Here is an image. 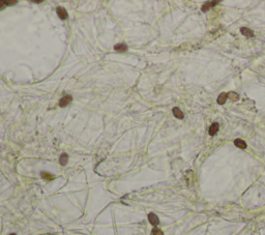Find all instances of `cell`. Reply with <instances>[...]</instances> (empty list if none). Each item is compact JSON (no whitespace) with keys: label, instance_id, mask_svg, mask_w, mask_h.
<instances>
[{"label":"cell","instance_id":"cell-8","mask_svg":"<svg viewBox=\"0 0 265 235\" xmlns=\"http://www.w3.org/2000/svg\"><path fill=\"white\" fill-rule=\"evenodd\" d=\"M234 144H235V146H237L238 148H241V149H244V148L247 147L245 142H244L243 140H240V139H236V140L234 141Z\"/></svg>","mask_w":265,"mask_h":235},{"label":"cell","instance_id":"cell-6","mask_svg":"<svg viewBox=\"0 0 265 235\" xmlns=\"http://www.w3.org/2000/svg\"><path fill=\"white\" fill-rule=\"evenodd\" d=\"M240 32H241L243 35H245V36H250V37H253V36H254V32L252 31L251 29H249V28H245V27L240 28Z\"/></svg>","mask_w":265,"mask_h":235},{"label":"cell","instance_id":"cell-13","mask_svg":"<svg viewBox=\"0 0 265 235\" xmlns=\"http://www.w3.org/2000/svg\"><path fill=\"white\" fill-rule=\"evenodd\" d=\"M227 94H228V97L231 98L232 100H238V98H239L238 94L237 93H235V92H229V93H227Z\"/></svg>","mask_w":265,"mask_h":235},{"label":"cell","instance_id":"cell-14","mask_svg":"<svg viewBox=\"0 0 265 235\" xmlns=\"http://www.w3.org/2000/svg\"><path fill=\"white\" fill-rule=\"evenodd\" d=\"M17 1L14 0V1H0V8L3 6V5H7V4H15Z\"/></svg>","mask_w":265,"mask_h":235},{"label":"cell","instance_id":"cell-12","mask_svg":"<svg viewBox=\"0 0 265 235\" xmlns=\"http://www.w3.org/2000/svg\"><path fill=\"white\" fill-rule=\"evenodd\" d=\"M41 176H42L44 179H47V180L54 179V176H53L52 174L48 173V172H42V173H41Z\"/></svg>","mask_w":265,"mask_h":235},{"label":"cell","instance_id":"cell-10","mask_svg":"<svg viewBox=\"0 0 265 235\" xmlns=\"http://www.w3.org/2000/svg\"><path fill=\"white\" fill-rule=\"evenodd\" d=\"M68 161H69V156H68V154H66V153H62V154L60 155V159H59L60 164H61L62 166H65V165H66V163H68Z\"/></svg>","mask_w":265,"mask_h":235},{"label":"cell","instance_id":"cell-7","mask_svg":"<svg viewBox=\"0 0 265 235\" xmlns=\"http://www.w3.org/2000/svg\"><path fill=\"white\" fill-rule=\"evenodd\" d=\"M227 98H228V94L227 93H221L219 95V97H218V104L219 105H224L226 103Z\"/></svg>","mask_w":265,"mask_h":235},{"label":"cell","instance_id":"cell-11","mask_svg":"<svg viewBox=\"0 0 265 235\" xmlns=\"http://www.w3.org/2000/svg\"><path fill=\"white\" fill-rule=\"evenodd\" d=\"M114 49L116 51H119V52H126V50H127V47H126V45H123V44H118V45H116L114 47Z\"/></svg>","mask_w":265,"mask_h":235},{"label":"cell","instance_id":"cell-16","mask_svg":"<svg viewBox=\"0 0 265 235\" xmlns=\"http://www.w3.org/2000/svg\"><path fill=\"white\" fill-rule=\"evenodd\" d=\"M9 235H16V234H15V233H13V234H9Z\"/></svg>","mask_w":265,"mask_h":235},{"label":"cell","instance_id":"cell-5","mask_svg":"<svg viewBox=\"0 0 265 235\" xmlns=\"http://www.w3.org/2000/svg\"><path fill=\"white\" fill-rule=\"evenodd\" d=\"M220 1H211V2H206L203 6H202V12H206V11H208L211 6H213V5H215V4H218Z\"/></svg>","mask_w":265,"mask_h":235},{"label":"cell","instance_id":"cell-3","mask_svg":"<svg viewBox=\"0 0 265 235\" xmlns=\"http://www.w3.org/2000/svg\"><path fill=\"white\" fill-rule=\"evenodd\" d=\"M219 123L218 122H213L212 124L210 125L209 127V131H208V133H209L210 136H214L216 133H218V131H219Z\"/></svg>","mask_w":265,"mask_h":235},{"label":"cell","instance_id":"cell-4","mask_svg":"<svg viewBox=\"0 0 265 235\" xmlns=\"http://www.w3.org/2000/svg\"><path fill=\"white\" fill-rule=\"evenodd\" d=\"M148 220H149V222H150V224H151V225H153V226H157V225H158V223H160V221H158V218H157L154 213H149V214H148Z\"/></svg>","mask_w":265,"mask_h":235},{"label":"cell","instance_id":"cell-15","mask_svg":"<svg viewBox=\"0 0 265 235\" xmlns=\"http://www.w3.org/2000/svg\"><path fill=\"white\" fill-rule=\"evenodd\" d=\"M151 235H164V234H163V232L160 229L154 228L153 230H152V232H151Z\"/></svg>","mask_w":265,"mask_h":235},{"label":"cell","instance_id":"cell-9","mask_svg":"<svg viewBox=\"0 0 265 235\" xmlns=\"http://www.w3.org/2000/svg\"><path fill=\"white\" fill-rule=\"evenodd\" d=\"M173 114H174V116H175L176 118H178V119H182V118L184 117L183 113H182L181 110H180L179 108H174V109H173Z\"/></svg>","mask_w":265,"mask_h":235},{"label":"cell","instance_id":"cell-1","mask_svg":"<svg viewBox=\"0 0 265 235\" xmlns=\"http://www.w3.org/2000/svg\"><path fill=\"white\" fill-rule=\"evenodd\" d=\"M57 14H58V17L60 18V19H62V20H65V19H68V17H69V15L66 13V11L63 8V7H57Z\"/></svg>","mask_w":265,"mask_h":235},{"label":"cell","instance_id":"cell-2","mask_svg":"<svg viewBox=\"0 0 265 235\" xmlns=\"http://www.w3.org/2000/svg\"><path fill=\"white\" fill-rule=\"evenodd\" d=\"M71 97L70 95H65V97H63L61 99H60V102H59V106L60 107H65L66 105H69L70 102H71Z\"/></svg>","mask_w":265,"mask_h":235}]
</instances>
